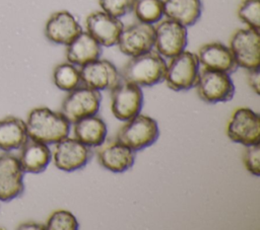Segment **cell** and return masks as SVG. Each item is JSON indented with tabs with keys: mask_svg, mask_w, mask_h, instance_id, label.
Masks as SVG:
<instances>
[{
	"mask_svg": "<svg viewBox=\"0 0 260 230\" xmlns=\"http://www.w3.org/2000/svg\"><path fill=\"white\" fill-rule=\"evenodd\" d=\"M117 46L121 53L129 57H134L152 50L154 46L153 24L138 21L124 27Z\"/></svg>",
	"mask_w": 260,
	"mask_h": 230,
	"instance_id": "cell-13",
	"label": "cell"
},
{
	"mask_svg": "<svg viewBox=\"0 0 260 230\" xmlns=\"http://www.w3.org/2000/svg\"><path fill=\"white\" fill-rule=\"evenodd\" d=\"M102 94L99 90L79 86L66 95L61 105V113L71 124L95 114L101 106Z\"/></svg>",
	"mask_w": 260,
	"mask_h": 230,
	"instance_id": "cell-6",
	"label": "cell"
},
{
	"mask_svg": "<svg viewBox=\"0 0 260 230\" xmlns=\"http://www.w3.org/2000/svg\"><path fill=\"white\" fill-rule=\"evenodd\" d=\"M188 44L187 27L171 19L159 20L154 26L155 51L165 58H173L185 50Z\"/></svg>",
	"mask_w": 260,
	"mask_h": 230,
	"instance_id": "cell-8",
	"label": "cell"
},
{
	"mask_svg": "<svg viewBox=\"0 0 260 230\" xmlns=\"http://www.w3.org/2000/svg\"><path fill=\"white\" fill-rule=\"evenodd\" d=\"M247 79H248V83H249L250 87L258 95L260 93V69H259V67L248 70Z\"/></svg>",
	"mask_w": 260,
	"mask_h": 230,
	"instance_id": "cell-30",
	"label": "cell"
},
{
	"mask_svg": "<svg viewBox=\"0 0 260 230\" xmlns=\"http://www.w3.org/2000/svg\"><path fill=\"white\" fill-rule=\"evenodd\" d=\"M143 104L141 87L130 82L121 81L111 89V109L114 117L126 122L138 114Z\"/></svg>",
	"mask_w": 260,
	"mask_h": 230,
	"instance_id": "cell-9",
	"label": "cell"
},
{
	"mask_svg": "<svg viewBox=\"0 0 260 230\" xmlns=\"http://www.w3.org/2000/svg\"><path fill=\"white\" fill-rule=\"evenodd\" d=\"M228 137L236 143L249 146L260 143V118L249 107H239L231 116Z\"/></svg>",
	"mask_w": 260,
	"mask_h": 230,
	"instance_id": "cell-10",
	"label": "cell"
},
{
	"mask_svg": "<svg viewBox=\"0 0 260 230\" xmlns=\"http://www.w3.org/2000/svg\"><path fill=\"white\" fill-rule=\"evenodd\" d=\"M73 124L75 139L89 148L99 147L107 139V125L95 114L80 119Z\"/></svg>",
	"mask_w": 260,
	"mask_h": 230,
	"instance_id": "cell-21",
	"label": "cell"
},
{
	"mask_svg": "<svg viewBox=\"0 0 260 230\" xmlns=\"http://www.w3.org/2000/svg\"><path fill=\"white\" fill-rule=\"evenodd\" d=\"M239 19L248 27L260 29V0H242L237 9Z\"/></svg>",
	"mask_w": 260,
	"mask_h": 230,
	"instance_id": "cell-26",
	"label": "cell"
},
{
	"mask_svg": "<svg viewBox=\"0 0 260 230\" xmlns=\"http://www.w3.org/2000/svg\"><path fill=\"white\" fill-rule=\"evenodd\" d=\"M167 63L153 49L131 57L120 73L121 79L138 86L149 87L165 79Z\"/></svg>",
	"mask_w": 260,
	"mask_h": 230,
	"instance_id": "cell-2",
	"label": "cell"
},
{
	"mask_svg": "<svg viewBox=\"0 0 260 230\" xmlns=\"http://www.w3.org/2000/svg\"><path fill=\"white\" fill-rule=\"evenodd\" d=\"M81 84L95 90H111L120 81L121 75L116 66L103 59H98L80 66Z\"/></svg>",
	"mask_w": 260,
	"mask_h": 230,
	"instance_id": "cell-12",
	"label": "cell"
},
{
	"mask_svg": "<svg viewBox=\"0 0 260 230\" xmlns=\"http://www.w3.org/2000/svg\"><path fill=\"white\" fill-rule=\"evenodd\" d=\"M199 61L197 55L184 50L171 58L167 64L165 81L167 86L175 91L189 90L195 87L199 74Z\"/></svg>",
	"mask_w": 260,
	"mask_h": 230,
	"instance_id": "cell-4",
	"label": "cell"
},
{
	"mask_svg": "<svg viewBox=\"0 0 260 230\" xmlns=\"http://www.w3.org/2000/svg\"><path fill=\"white\" fill-rule=\"evenodd\" d=\"M134 0H99L102 10L114 17L121 18L132 11Z\"/></svg>",
	"mask_w": 260,
	"mask_h": 230,
	"instance_id": "cell-28",
	"label": "cell"
},
{
	"mask_svg": "<svg viewBox=\"0 0 260 230\" xmlns=\"http://www.w3.org/2000/svg\"><path fill=\"white\" fill-rule=\"evenodd\" d=\"M158 136L159 129L156 121L138 113L126 121V124L118 131L116 139L136 152L154 144Z\"/></svg>",
	"mask_w": 260,
	"mask_h": 230,
	"instance_id": "cell-3",
	"label": "cell"
},
{
	"mask_svg": "<svg viewBox=\"0 0 260 230\" xmlns=\"http://www.w3.org/2000/svg\"><path fill=\"white\" fill-rule=\"evenodd\" d=\"M103 47L87 32L81 31L66 48L67 62L82 66L86 63L100 59Z\"/></svg>",
	"mask_w": 260,
	"mask_h": 230,
	"instance_id": "cell-19",
	"label": "cell"
},
{
	"mask_svg": "<svg viewBox=\"0 0 260 230\" xmlns=\"http://www.w3.org/2000/svg\"><path fill=\"white\" fill-rule=\"evenodd\" d=\"M82 27L76 17L67 10L54 12L45 25V35L48 41L56 45L67 46L80 32Z\"/></svg>",
	"mask_w": 260,
	"mask_h": 230,
	"instance_id": "cell-17",
	"label": "cell"
},
{
	"mask_svg": "<svg viewBox=\"0 0 260 230\" xmlns=\"http://www.w3.org/2000/svg\"><path fill=\"white\" fill-rule=\"evenodd\" d=\"M195 87L199 98L207 103L230 101L236 90L230 74L205 68L199 71Z\"/></svg>",
	"mask_w": 260,
	"mask_h": 230,
	"instance_id": "cell-5",
	"label": "cell"
},
{
	"mask_svg": "<svg viewBox=\"0 0 260 230\" xmlns=\"http://www.w3.org/2000/svg\"><path fill=\"white\" fill-rule=\"evenodd\" d=\"M86 31L102 46L113 47L117 45L119 36L124 28L120 18L114 17L106 12L94 11L85 19Z\"/></svg>",
	"mask_w": 260,
	"mask_h": 230,
	"instance_id": "cell-15",
	"label": "cell"
},
{
	"mask_svg": "<svg viewBox=\"0 0 260 230\" xmlns=\"http://www.w3.org/2000/svg\"><path fill=\"white\" fill-rule=\"evenodd\" d=\"M45 226L49 230H76L78 222L71 212L57 210L50 215Z\"/></svg>",
	"mask_w": 260,
	"mask_h": 230,
	"instance_id": "cell-27",
	"label": "cell"
},
{
	"mask_svg": "<svg viewBox=\"0 0 260 230\" xmlns=\"http://www.w3.org/2000/svg\"><path fill=\"white\" fill-rule=\"evenodd\" d=\"M238 67L247 70L260 65L259 30L247 27L236 30L230 39L229 46Z\"/></svg>",
	"mask_w": 260,
	"mask_h": 230,
	"instance_id": "cell-7",
	"label": "cell"
},
{
	"mask_svg": "<svg viewBox=\"0 0 260 230\" xmlns=\"http://www.w3.org/2000/svg\"><path fill=\"white\" fill-rule=\"evenodd\" d=\"M244 154V164L246 169L254 176L260 175V147L259 143L246 146Z\"/></svg>",
	"mask_w": 260,
	"mask_h": 230,
	"instance_id": "cell-29",
	"label": "cell"
},
{
	"mask_svg": "<svg viewBox=\"0 0 260 230\" xmlns=\"http://www.w3.org/2000/svg\"><path fill=\"white\" fill-rule=\"evenodd\" d=\"M18 229H34V230H41V229H46V226L43 224H39V223H35V222H26V223H22L20 224L18 227Z\"/></svg>",
	"mask_w": 260,
	"mask_h": 230,
	"instance_id": "cell-31",
	"label": "cell"
},
{
	"mask_svg": "<svg viewBox=\"0 0 260 230\" xmlns=\"http://www.w3.org/2000/svg\"><path fill=\"white\" fill-rule=\"evenodd\" d=\"M28 139L49 144H55L67 137L70 123L61 113L49 107L32 108L25 122Z\"/></svg>",
	"mask_w": 260,
	"mask_h": 230,
	"instance_id": "cell-1",
	"label": "cell"
},
{
	"mask_svg": "<svg viewBox=\"0 0 260 230\" xmlns=\"http://www.w3.org/2000/svg\"><path fill=\"white\" fill-rule=\"evenodd\" d=\"M99 163L106 169L120 173L130 169L135 161V151L117 139L105 141L96 149Z\"/></svg>",
	"mask_w": 260,
	"mask_h": 230,
	"instance_id": "cell-16",
	"label": "cell"
},
{
	"mask_svg": "<svg viewBox=\"0 0 260 230\" xmlns=\"http://www.w3.org/2000/svg\"><path fill=\"white\" fill-rule=\"evenodd\" d=\"M54 84L61 90L71 91L81 84L80 72L76 65L69 62L60 63L53 70Z\"/></svg>",
	"mask_w": 260,
	"mask_h": 230,
	"instance_id": "cell-24",
	"label": "cell"
},
{
	"mask_svg": "<svg viewBox=\"0 0 260 230\" xmlns=\"http://www.w3.org/2000/svg\"><path fill=\"white\" fill-rule=\"evenodd\" d=\"M27 140L24 121L13 116L0 120V150L9 152L18 149Z\"/></svg>",
	"mask_w": 260,
	"mask_h": 230,
	"instance_id": "cell-23",
	"label": "cell"
},
{
	"mask_svg": "<svg viewBox=\"0 0 260 230\" xmlns=\"http://www.w3.org/2000/svg\"><path fill=\"white\" fill-rule=\"evenodd\" d=\"M92 156L89 147L75 138L65 137L55 143L53 160L55 166L63 171L71 172L83 168Z\"/></svg>",
	"mask_w": 260,
	"mask_h": 230,
	"instance_id": "cell-11",
	"label": "cell"
},
{
	"mask_svg": "<svg viewBox=\"0 0 260 230\" xmlns=\"http://www.w3.org/2000/svg\"><path fill=\"white\" fill-rule=\"evenodd\" d=\"M23 174L15 155L9 152L0 154V201H12L23 193Z\"/></svg>",
	"mask_w": 260,
	"mask_h": 230,
	"instance_id": "cell-14",
	"label": "cell"
},
{
	"mask_svg": "<svg viewBox=\"0 0 260 230\" xmlns=\"http://www.w3.org/2000/svg\"><path fill=\"white\" fill-rule=\"evenodd\" d=\"M20 148L17 158L24 172H43L52 159V152L45 143L29 139Z\"/></svg>",
	"mask_w": 260,
	"mask_h": 230,
	"instance_id": "cell-20",
	"label": "cell"
},
{
	"mask_svg": "<svg viewBox=\"0 0 260 230\" xmlns=\"http://www.w3.org/2000/svg\"><path fill=\"white\" fill-rule=\"evenodd\" d=\"M164 15L186 27L195 24L202 13L201 0H162Z\"/></svg>",
	"mask_w": 260,
	"mask_h": 230,
	"instance_id": "cell-22",
	"label": "cell"
},
{
	"mask_svg": "<svg viewBox=\"0 0 260 230\" xmlns=\"http://www.w3.org/2000/svg\"><path fill=\"white\" fill-rule=\"evenodd\" d=\"M197 58L199 64L205 69L222 71L231 75L238 68L230 48L218 42L201 46L198 50Z\"/></svg>",
	"mask_w": 260,
	"mask_h": 230,
	"instance_id": "cell-18",
	"label": "cell"
},
{
	"mask_svg": "<svg viewBox=\"0 0 260 230\" xmlns=\"http://www.w3.org/2000/svg\"><path fill=\"white\" fill-rule=\"evenodd\" d=\"M132 11L138 21L154 24L164 16V1L134 0Z\"/></svg>",
	"mask_w": 260,
	"mask_h": 230,
	"instance_id": "cell-25",
	"label": "cell"
}]
</instances>
